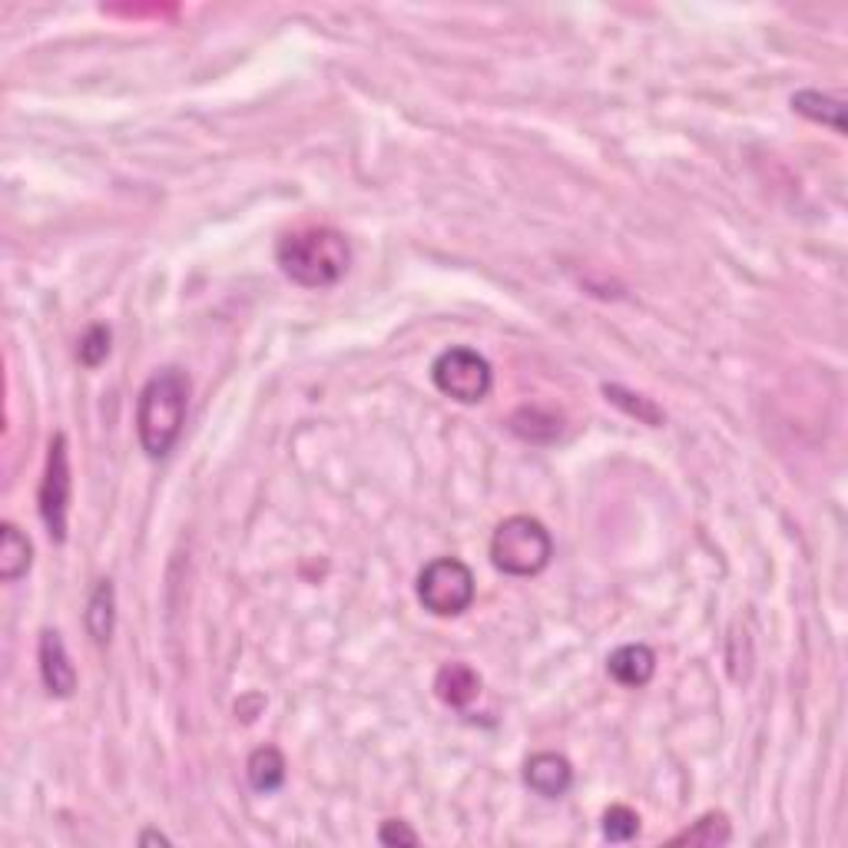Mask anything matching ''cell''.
Wrapping results in <instances>:
<instances>
[{
    "label": "cell",
    "mask_w": 848,
    "mask_h": 848,
    "mask_svg": "<svg viewBox=\"0 0 848 848\" xmlns=\"http://www.w3.org/2000/svg\"><path fill=\"white\" fill-rule=\"evenodd\" d=\"M110 342H113L110 328L97 321V325H90V328L83 331L80 349H77V359H80L87 369H100V365L106 362V355H110Z\"/></svg>",
    "instance_id": "cell-16"
},
{
    "label": "cell",
    "mask_w": 848,
    "mask_h": 848,
    "mask_svg": "<svg viewBox=\"0 0 848 848\" xmlns=\"http://www.w3.org/2000/svg\"><path fill=\"white\" fill-rule=\"evenodd\" d=\"M554 557V541L538 518L515 515L497 524L490 538V561L507 577H538Z\"/></svg>",
    "instance_id": "cell-3"
},
{
    "label": "cell",
    "mask_w": 848,
    "mask_h": 848,
    "mask_svg": "<svg viewBox=\"0 0 848 848\" xmlns=\"http://www.w3.org/2000/svg\"><path fill=\"white\" fill-rule=\"evenodd\" d=\"M607 672L626 690H640L653 680L656 672V653L646 643H626L620 649L610 653L607 659Z\"/></svg>",
    "instance_id": "cell-8"
},
{
    "label": "cell",
    "mask_w": 848,
    "mask_h": 848,
    "mask_svg": "<svg viewBox=\"0 0 848 848\" xmlns=\"http://www.w3.org/2000/svg\"><path fill=\"white\" fill-rule=\"evenodd\" d=\"M279 269L302 289H328L349 272L352 262V246L349 239L328 229V226H308L295 229L279 239L275 249Z\"/></svg>",
    "instance_id": "cell-2"
},
{
    "label": "cell",
    "mask_w": 848,
    "mask_h": 848,
    "mask_svg": "<svg viewBox=\"0 0 848 848\" xmlns=\"http://www.w3.org/2000/svg\"><path fill=\"white\" fill-rule=\"evenodd\" d=\"M246 776H249V785L256 792H262V795L282 789V782H285V759H282V753L275 746L256 749L249 756V762H246Z\"/></svg>",
    "instance_id": "cell-12"
},
{
    "label": "cell",
    "mask_w": 848,
    "mask_h": 848,
    "mask_svg": "<svg viewBox=\"0 0 848 848\" xmlns=\"http://www.w3.org/2000/svg\"><path fill=\"white\" fill-rule=\"evenodd\" d=\"M378 841L382 845H418V832L408 828L405 822H385L378 832Z\"/></svg>",
    "instance_id": "cell-20"
},
{
    "label": "cell",
    "mask_w": 848,
    "mask_h": 848,
    "mask_svg": "<svg viewBox=\"0 0 848 848\" xmlns=\"http://www.w3.org/2000/svg\"><path fill=\"white\" fill-rule=\"evenodd\" d=\"M41 676H44V687L50 697H74L77 690V669L67 656L64 636L57 630H44L41 633Z\"/></svg>",
    "instance_id": "cell-7"
},
{
    "label": "cell",
    "mask_w": 848,
    "mask_h": 848,
    "mask_svg": "<svg viewBox=\"0 0 848 848\" xmlns=\"http://www.w3.org/2000/svg\"><path fill=\"white\" fill-rule=\"evenodd\" d=\"M37 500H41V518H44L47 534L57 544H64L67 541V511H70V451H67L64 434L50 438Z\"/></svg>",
    "instance_id": "cell-6"
},
{
    "label": "cell",
    "mask_w": 848,
    "mask_h": 848,
    "mask_svg": "<svg viewBox=\"0 0 848 848\" xmlns=\"http://www.w3.org/2000/svg\"><path fill=\"white\" fill-rule=\"evenodd\" d=\"M511 428H515V434H521V438H528V441H544L541 428H547L554 438L561 434V421H557L554 415L538 411V408H521V411L511 418Z\"/></svg>",
    "instance_id": "cell-18"
},
{
    "label": "cell",
    "mask_w": 848,
    "mask_h": 848,
    "mask_svg": "<svg viewBox=\"0 0 848 848\" xmlns=\"http://www.w3.org/2000/svg\"><path fill=\"white\" fill-rule=\"evenodd\" d=\"M113 623H116V593H113L110 580H100L90 597V607H87V630H90L93 643L106 646L113 636Z\"/></svg>",
    "instance_id": "cell-13"
},
{
    "label": "cell",
    "mask_w": 848,
    "mask_h": 848,
    "mask_svg": "<svg viewBox=\"0 0 848 848\" xmlns=\"http://www.w3.org/2000/svg\"><path fill=\"white\" fill-rule=\"evenodd\" d=\"M640 832V815L630 805H610L603 812V835L610 841H630Z\"/></svg>",
    "instance_id": "cell-19"
},
{
    "label": "cell",
    "mask_w": 848,
    "mask_h": 848,
    "mask_svg": "<svg viewBox=\"0 0 848 848\" xmlns=\"http://www.w3.org/2000/svg\"><path fill=\"white\" fill-rule=\"evenodd\" d=\"M31 557H34L31 541L18 531V524L8 521L0 528V577L8 584H18L31 570Z\"/></svg>",
    "instance_id": "cell-11"
},
{
    "label": "cell",
    "mask_w": 848,
    "mask_h": 848,
    "mask_svg": "<svg viewBox=\"0 0 848 848\" xmlns=\"http://www.w3.org/2000/svg\"><path fill=\"white\" fill-rule=\"evenodd\" d=\"M431 378H434V388L441 395H448L454 402H464V405L484 402L490 385H494L490 362L484 355H477L474 349H464V346L444 349L431 365Z\"/></svg>",
    "instance_id": "cell-5"
},
{
    "label": "cell",
    "mask_w": 848,
    "mask_h": 848,
    "mask_svg": "<svg viewBox=\"0 0 848 848\" xmlns=\"http://www.w3.org/2000/svg\"><path fill=\"white\" fill-rule=\"evenodd\" d=\"M730 818L723 812H710L703 815L693 828L680 832L672 838V845H706V848H716V845H726L730 841Z\"/></svg>",
    "instance_id": "cell-15"
},
{
    "label": "cell",
    "mask_w": 848,
    "mask_h": 848,
    "mask_svg": "<svg viewBox=\"0 0 848 848\" xmlns=\"http://www.w3.org/2000/svg\"><path fill=\"white\" fill-rule=\"evenodd\" d=\"M792 110L809 116L812 123H822V126H832L835 133H845V106L841 100H832L818 90H799L792 97Z\"/></svg>",
    "instance_id": "cell-14"
},
{
    "label": "cell",
    "mask_w": 848,
    "mask_h": 848,
    "mask_svg": "<svg viewBox=\"0 0 848 848\" xmlns=\"http://www.w3.org/2000/svg\"><path fill=\"white\" fill-rule=\"evenodd\" d=\"M418 600L434 617H457L474 600V574L457 557H438L418 574Z\"/></svg>",
    "instance_id": "cell-4"
},
{
    "label": "cell",
    "mask_w": 848,
    "mask_h": 848,
    "mask_svg": "<svg viewBox=\"0 0 848 848\" xmlns=\"http://www.w3.org/2000/svg\"><path fill=\"white\" fill-rule=\"evenodd\" d=\"M190 408V378L183 369L156 372L136 402V434L149 457H166L183 434Z\"/></svg>",
    "instance_id": "cell-1"
},
{
    "label": "cell",
    "mask_w": 848,
    "mask_h": 848,
    "mask_svg": "<svg viewBox=\"0 0 848 848\" xmlns=\"http://www.w3.org/2000/svg\"><path fill=\"white\" fill-rule=\"evenodd\" d=\"M139 841H143V845H152V841H159V845H169V838H166L162 832H143V835H139Z\"/></svg>",
    "instance_id": "cell-21"
},
{
    "label": "cell",
    "mask_w": 848,
    "mask_h": 848,
    "mask_svg": "<svg viewBox=\"0 0 848 848\" xmlns=\"http://www.w3.org/2000/svg\"><path fill=\"white\" fill-rule=\"evenodd\" d=\"M524 782L538 795H544V799H561L570 789V782H574V769L557 753H538L524 766Z\"/></svg>",
    "instance_id": "cell-9"
},
{
    "label": "cell",
    "mask_w": 848,
    "mask_h": 848,
    "mask_svg": "<svg viewBox=\"0 0 848 848\" xmlns=\"http://www.w3.org/2000/svg\"><path fill=\"white\" fill-rule=\"evenodd\" d=\"M603 395L613 402V405H620L626 415H636L640 421H646V425H663V411L653 405V402H646V398H640V395H630V392H623L620 385H603Z\"/></svg>",
    "instance_id": "cell-17"
},
{
    "label": "cell",
    "mask_w": 848,
    "mask_h": 848,
    "mask_svg": "<svg viewBox=\"0 0 848 848\" xmlns=\"http://www.w3.org/2000/svg\"><path fill=\"white\" fill-rule=\"evenodd\" d=\"M434 693L444 706L464 710L480 693V676L467 663H444L434 676Z\"/></svg>",
    "instance_id": "cell-10"
}]
</instances>
